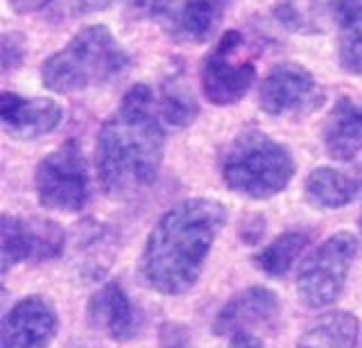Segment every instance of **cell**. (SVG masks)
<instances>
[{
	"instance_id": "2e32d148",
	"label": "cell",
	"mask_w": 362,
	"mask_h": 348,
	"mask_svg": "<svg viewBox=\"0 0 362 348\" xmlns=\"http://www.w3.org/2000/svg\"><path fill=\"white\" fill-rule=\"evenodd\" d=\"M360 184L354 176L335 170V167H315L303 184L305 199L324 210H337L349 206L358 197Z\"/></svg>"
},
{
	"instance_id": "52a82bcc",
	"label": "cell",
	"mask_w": 362,
	"mask_h": 348,
	"mask_svg": "<svg viewBox=\"0 0 362 348\" xmlns=\"http://www.w3.org/2000/svg\"><path fill=\"white\" fill-rule=\"evenodd\" d=\"M245 39L240 32H226L202 64V93L211 104L229 107L240 102L254 86L256 66L243 57Z\"/></svg>"
},
{
	"instance_id": "4fadbf2b",
	"label": "cell",
	"mask_w": 362,
	"mask_h": 348,
	"mask_svg": "<svg viewBox=\"0 0 362 348\" xmlns=\"http://www.w3.org/2000/svg\"><path fill=\"white\" fill-rule=\"evenodd\" d=\"M0 122L16 140H34L64 122V107L48 97H25L5 91L0 95Z\"/></svg>"
},
{
	"instance_id": "d4e9b609",
	"label": "cell",
	"mask_w": 362,
	"mask_h": 348,
	"mask_svg": "<svg viewBox=\"0 0 362 348\" xmlns=\"http://www.w3.org/2000/svg\"><path fill=\"white\" fill-rule=\"evenodd\" d=\"M9 5L16 9V12H34V9H45L50 5V0H9Z\"/></svg>"
},
{
	"instance_id": "3957f363",
	"label": "cell",
	"mask_w": 362,
	"mask_h": 348,
	"mask_svg": "<svg viewBox=\"0 0 362 348\" xmlns=\"http://www.w3.org/2000/svg\"><path fill=\"white\" fill-rule=\"evenodd\" d=\"M129 68V54L107 25L79 30L41 66V82L52 93L71 95L113 82Z\"/></svg>"
},
{
	"instance_id": "7c38bea8",
	"label": "cell",
	"mask_w": 362,
	"mask_h": 348,
	"mask_svg": "<svg viewBox=\"0 0 362 348\" xmlns=\"http://www.w3.org/2000/svg\"><path fill=\"white\" fill-rule=\"evenodd\" d=\"M88 325L113 342H132L143 328V317L118 280H109L86 303Z\"/></svg>"
},
{
	"instance_id": "8fae6325",
	"label": "cell",
	"mask_w": 362,
	"mask_h": 348,
	"mask_svg": "<svg viewBox=\"0 0 362 348\" xmlns=\"http://www.w3.org/2000/svg\"><path fill=\"white\" fill-rule=\"evenodd\" d=\"M281 317V301L276 292L263 285L247 287L233 294L220 308L213 321V332L220 337L254 335L260 328H269Z\"/></svg>"
},
{
	"instance_id": "6da1fadb",
	"label": "cell",
	"mask_w": 362,
	"mask_h": 348,
	"mask_svg": "<svg viewBox=\"0 0 362 348\" xmlns=\"http://www.w3.org/2000/svg\"><path fill=\"white\" fill-rule=\"evenodd\" d=\"M165 133L152 88L132 86L98 133L95 170L107 195L129 197L147 190L161 172Z\"/></svg>"
},
{
	"instance_id": "44dd1931",
	"label": "cell",
	"mask_w": 362,
	"mask_h": 348,
	"mask_svg": "<svg viewBox=\"0 0 362 348\" xmlns=\"http://www.w3.org/2000/svg\"><path fill=\"white\" fill-rule=\"evenodd\" d=\"M116 0H50L48 18L52 23H64V20L79 18L93 12H102V9L111 7Z\"/></svg>"
},
{
	"instance_id": "7a4b0ae2",
	"label": "cell",
	"mask_w": 362,
	"mask_h": 348,
	"mask_svg": "<svg viewBox=\"0 0 362 348\" xmlns=\"http://www.w3.org/2000/svg\"><path fill=\"white\" fill-rule=\"evenodd\" d=\"M224 224L226 208L213 199H186L165 210L143 246V283L165 296L186 294L199 280Z\"/></svg>"
},
{
	"instance_id": "8992f818",
	"label": "cell",
	"mask_w": 362,
	"mask_h": 348,
	"mask_svg": "<svg viewBox=\"0 0 362 348\" xmlns=\"http://www.w3.org/2000/svg\"><path fill=\"white\" fill-rule=\"evenodd\" d=\"M88 165L82 145L66 140L34 170V193L43 208L79 212L88 201Z\"/></svg>"
},
{
	"instance_id": "603a6c76",
	"label": "cell",
	"mask_w": 362,
	"mask_h": 348,
	"mask_svg": "<svg viewBox=\"0 0 362 348\" xmlns=\"http://www.w3.org/2000/svg\"><path fill=\"white\" fill-rule=\"evenodd\" d=\"M136 7H139L145 16L161 18V16H168L170 14L173 0H136Z\"/></svg>"
},
{
	"instance_id": "9c48e42d",
	"label": "cell",
	"mask_w": 362,
	"mask_h": 348,
	"mask_svg": "<svg viewBox=\"0 0 362 348\" xmlns=\"http://www.w3.org/2000/svg\"><path fill=\"white\" fill-rule=\"evenodd\" d=\"M258 104L272 118H299L324 104V91L303 66L281 64L260 82Z\"/></svg>"
},
{
	"instance_id": "5bb4252c",
	"label": "cell",
	"mask_w": 362,
	"mask_h": 348,
	"mask_svg": "<svg viewBox=\"0 0 362 348\" xmlns=\"http://www.w3.org/2000/svg\"><path fill=\"white\" fill-rule=\"evenodd\" d=\"M322 143L335 161H354L362 152V102L354 97H339L326 116Z\"/></svg>"
},
{
	"instance_id": "ba28073f",
	"label": "cell",
	"mask_w": 362,
	"mask_h": 348,
	"mask_svg": "<svg viewBox=\"0 0 362 348\" xmlns=\"http://www.w3.org/2000/svg\"><path fill=\"white\" fill-rule=\"evenodd\" d=\"M66 246L64 229L52 220L16 217L5 212L0 222L3 274L21 263H48L59 258Z\"/></svg>"
},
{
	"instance_id": "5b68a950",
	"label": "cell",
	"mask_w": 362,
	"mask_h": 348,
	"mask_svg": "<svg viewBox=\"0 0 362 348\" xmlns=\"http://www.w3.org/2000/svg\"><path fill=\"white\" fill-rule=\"evenodd\" d=\"M356 253V235L349 231H339L305 258L297 274V294L305 308L320 310L337 301L346 285Z\"/></svg>"
},
{
	"instance_id": "7402d4cb",
	"label": "cell",
	"mask_w": 362,
	"mask_h": 348,
	"mask_svg": "<svg viewBox=\"0 0 362 348\" xmlns=\"http://www.w3.org/2000/svg\"><path fill=\"white\" fill-rule=\"evenodd\" d=\"M0 52H3V73L7 75L11 68H18L25 59V41H23L21 35H7L3 37V46H0Z\"/></svg>"
},
{
	"instance_id": "484cf974",
	"label": "cell",
	"mask_w": 362,
	"mask_h": 348,
	"mask_svg": "<svg viewBox=\"0 0 362 348\" xmlns=\"http://www.w3.org/2000/svg\"><path fill=\"white\" fill-rule=\"evenodd\" d=\"M360 231H362V215H360Z\"/></svg>"
},
{
	"instance_id": "e0dca14e",
	"label": "cell",
	"mask_w": 362,
	"mask_h": 348,
	"mask_svg": "<svg viewBox=\"0 0 362 348\" xmlns=\"http://www.w3.org/2000/svg\"><path fill=\"white\" fill-rule=\"evenodd\" d=\"M233 0H184L175 16V32L179 39L202 43L220 28L226 9Z\"/></svg>"
},
{
	"instance_id": "30bf717a",
	"label": "cell",
	"mask_w": 362,
	"mask_h": 348,
	"mask_svg": "<svg viewBox=\"0 0 362 348\" xmlns=\"http://www.w3.org/2000/svg\"><path fill=\"white\" fill-rule=\"evenodd\" d=\"M57 330H59V317L52 303L30 294L16 301L5 314L0 348H48L54 342Z\"/></svg>"
},
{
	"instance_id": "277c9868",
	"label": "cell",
	"mask_w": 362,
	"mask_h": 348,
	"mask_svg": "<svg viewBox=\"0 0 362 348\" xmlns=\"http://www.w3.org/2000/svg\"><path fill=\"white\" fill-rule=\"evenodd\" d=\"M294 172L297 163L292 152L258 129L238 133L220 161L226 188L247 199H269L283 193Z\"/></svg>"
},
{
	"instance_id": "ffe728a7",
	"label": "cell",
	"mask_w": 362,
	"mask_h": 348,
	"mask_svg": "<svg viewBox=\"0 0 362 348\" xmlns=\"http://www.w3.org/2000/svg\"><path fill=\"white\" fill-rule=\"evenodd\" d=\"M161 114L175 127H188L195 122L199 107L195 102V95L184 84V80H168L161 95Z\"/></svg>"
},
{
	"instance_id": "d6986e66",
	"label": "cell",
	"mask_w": 362,
	"mask_h": 348,
	"mask_svg": "<svg viewBox=\"0 0 362 348\" xmlns=\"http://www.w3.org/2000/svg\"><path fill=\"white\" fill-rule=\"evenodd\" d=\"M308 242H310V235L305 231H299V229L286 231L276 235L274 240L254 256V265L267 276H283L290 272V267L303 253Z\"/></svg>"
},
{
	"instance_id": "9a60e30c",
	"label": "cell",
	"mask_w": 362,
	"mask_h": 348,
	"mask_svg": "<svg viewBox=\"0 0 362 348\" xmlns=\"http://www.w3.org/2000/svg\"><path fill=\"white\" fill-rule=\"evenodd\" d=\"M337 25L339 66L362 77V0H331Z\"/></svg>"
},
{
	"instance_id": "ac0fdd59",
	"label": "cell",
	"mask_w": 362,
	"mask_h": 348,
	"mask_svg": "<svg viewBox=\"0 0 362 348\" xmlns=\"http://www.w3.org/2000/svg\"><path fill=\"white\" fill-rule=\"evenodd\" d=\"M360 337L358 317L349 310L328 312L305 330L297 348H356Z\"/></svg>"
},
{
	"instance_id": "cb8c5ba5",
	"label": "cell",
	"mask_w": 362,
	"mask_h": 348,
	"mask_svg": "<svg viewBox=\"0 0 362 348\" xmlns=\"http://www.w3.org/2000/svg\"><path fill=\"white\" fill-rule=\"evenodd\" d=\"M226 348H265L263 342L258 340L256 335H235V337H229V346Z\"/></svg>"
}]
</instances>
